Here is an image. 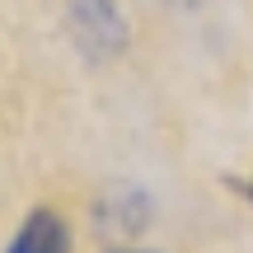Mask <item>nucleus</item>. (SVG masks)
Segmentation results:
<instances>
[{"mask_svg":"<svg viewBox=\"0 0 253 253\" xmlns=\"http://www.w3.org/2000/svg\"><path fill=\"white\" fill-rule=\"evenodd\" d=\"M71 24H80V28H75L80 38L103 33V38H108V47L122 42V19H118V9H113L108 0H80V5L71 9Z\"/></svg>","mask_w":253,"mask_h":253,"instance_id":"obj_2","label":"nucleus"},{"mask_svg":"<svg viewBox=\"0 0 253 253\" xmlns=\"http://www.w3.org/2000/svg\"><path fill=\"white\" fill-rule=\"evenodd\" d=\"M9 253H66V225L52 211H33L24 220V230L14 235Z\"/></svg>","mask_w":253,"mask_h":253,"instance_id":"obj_1","label":"nucleus"}]
</instances>
